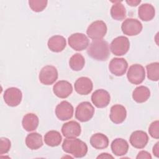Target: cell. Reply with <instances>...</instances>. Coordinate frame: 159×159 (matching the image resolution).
I'll return each mask as SVG.
<instances>
[{
  "instance_id": "17",
  "label": "cell",
  "mask_w": 159,
  "mask_h": 159,
  "mask_svg": "<svg viewBox=\"0 0 159 159\" xmlns=\"http://www.w3.org/2000/svg\"><path fill=\"white\" fill-rule=\"evenodd\" d=\"M74 87L77 93L81 95H87L92 91L93 84L89 78L82 76L76 80Z\"/></svg>"
},
{
  "instance_id": "26",
  "label": "cell",
  "mask_w": 159,
  "mask_h": 159,
  "mask_svg": "<svg viewBox=\"0 0 159 159\" xmlns=\"http://www.w3.org/2000/svg\"><path fill=\"white\" fill-rule=\"evenodd\" d=\"M111 16L116 20H122L126 16V10L121 1H114L111 9Z\"/></svg>"
},
{
  "instance_id": "25",
  "label": "cell",
  "mask_w": 159,
  "mask_h": 159,
  "mask_svg": "<svg viewBox=\"0 0 159 159\" xmlns=\"http://www.w3.org/2000/svg\"><path fill=\"white\" fill-rule=\"evenodd\" d=\"M150 96V89L145 86H139L137 87L132 93L133 99L138 103L145 102L148 100Z\"/></svg>"
},
{
  "instance_id": "15",
  "label": "cell",
  "mask_w": 159,
  "mask_h": 159,
  "mask_svg": "<svg viewBox=\"0 0 159 159\" xmlns=\"http://www.w3.org/2000/svg\"><path fill=\"white\" fill-rule=\"evenodd\" d=\"M129 141L134 148L142 149L147 145L148 142V136L143 130H135L130 135Z\"/></svg>"
},
{
  "instance_id": "24",
  "label": "cell",
  "mask_w": 159,
  "mask_h": 159,
  "mask_svg": "<svg viewBox=\"0 0 159 159\" xmlns=\"http://www.w3.org/2000/svg\"><path fill=\"white\" fill-rule=\"evenodd\" d=\"M25 144L31 150H37L43 145L42 136L37 132L30 133L25 138Z\"/></svg>"
},
{
  "instance_id": "27",
  "label": "cell",
  "mask_w": 159,
  "mask_h": 159,
  "mask_svg": "<svg viewBox=\"0 0 159 159\" xmlns=\"http://www.w3.org/2000/svg\"><path fill=\"white\" fill-rule=\"evenodd\" d=\"M62 140V137L59 132L57 130H50L44 136V142L46 145L50 147L58 146Z\"/></svg>"
},
{
  "instance_id": "21",
  "label": "cell",
  "mask_w": 159,
  "mask_h": 159,
  "mask_svg": "<svg viewBox=\"0 0 159 159\" xmlns=\"http://www.w3.org/2000/svg\"><path fill=\"white\" fill-rule=\"evenodd\" d=\"M39 123V117L34 113L26 114L22 119V125L24 130L27 132H32L35 130Z\"/></svg>"
},
{
  "instance_id": "18",
  "label": "cell",
  "mask_w": 159,
  "mask_h": 159,
  "mask_svg": "<svg viewBox=\"0 0 159 159\" xmlns=\"http://www.w3.org/2000/svg\"><path fill=\"white\" fill-rule=\"evenodd\" d=\"M127 116L125 107L121 104H115L111 107L109 117L111 120L116 124L122 123Z\"/></svg>"
},
{
  "instance_id": "19",
  "label": "cell",
  "mask_w": 159,
  "mask_h": 159,
  "mask_svg": "<svg viewBox=\"0 0 159 159\" xmlns=\"http://www.w3.org/2000/svg\"><path fill=\"white\" fill-rule=\"evenodd\" d=\"M66 45L64 37L59 35L51 37L47 42L48 48L53 52H60L64 50Z\"/></svg>"
},
{
  "instance_id": "4",
  "label": "cell",
  "mask_w": 159,
  "mask_h": 159,
  "mask_svg": "<svg viewBox=\"0 0 159 159\" xmlns=\"http://www.w3.org/2000/svg\"><path fill=\"white\" fill-rule=\"evenodd\" d=\"M94 108L93 105L88 101L80 103L75 110V117L81 122H85L93 117Z\"/></svg>"
},
{
  "instance_id": "1",
  "label": "cell",
  "mask_w": 159,
  "mask_h": 159,
  "mask_svg": "<svg viewBox=\"0 0 159 159\" xmlns=\"http://www.w3.org/2000/svg\"><path fill=\"white\" fill-rule=\"evenodd\" d=\"M87 53L94 60L105 61L110 55L109 44L103 39L93 40L87 49Z\"/></svg>"
},
{
  "instance_id": "33",
  "label": "cell",
  "mask_w": 159,
  "mask_h": 159,
  "mask_svg": "<svg viewBox=\"0 0 159 159\" xmlns=\"http://www.w3.org/2000/svg\"><path fill=\"white\" fill-rule=\"evenodd\" d=\"M137 159H139V158H147V159H151L152 158V156L147 151H144V150H142L140 152H139V153L137 154V157H136Z\"/></svg>"
},
{
  "instance_id": "35",
  "label": "cell",
  "mask_w": 159,
  "mask_h": 159,
  "mask_svg": "<svg viewBox=\"0 0 159 159\" xmlns=\"http://www.w3.org/2000/svg\"><path fill=\"white\" fill-rule=\"evenodd\" d=\"M125 2L129 6L134 7V6H137V5H139L141 2V1L140 0H126Z\"/></svg>"
},
{
  "instance_id": "10",
  "label": "cell",
  "mask_w": 159,
  "mask_h": 159,
  "mask_svg": "<svg viewBox=\"0 0 159 159\" xmlns=\"http://www.w3.org/2000/svg\"><path fill=\"white\" fill-rule=\"evenodd\" d=\"M3 98L6 104L11 107H16L20 104L22 94L21 91L16 87H11L6 89Z\"/></svg>"
},
{
  "instance_id": "32",
  "label": "cell",
  "mask_w": 159,
  "mask_h": 159,
  "mask_svg": "<svg viewBox=\"0 0 159 159\" xmlns=\"http://www.w3.org/2000/svg\"><path fill=\"white\" fill-rule=\"evenodd\" d=\"M0 142V155L7 153L11 148V141L7 138L1 137Z\"/></svg>"
},
{
  "instance_id": "3",
  "label": "cell",
  "mask_w": 159,
  "mask_h": 159,
  "mask_svg": "<svg viewBox=\"0 0 159 159\" xmlns=\"http://www.w3.org/2000/svg\"><path fill=\"white\" fill-rule=\"evenodd\" d=\"M107 25L106 23L101 20L92 22L86 30L88 36L93 40L102 39L107 33Z\"/></svg>"
},
{
  "instance_id": "22",
  "label": "cell",
  "mask_w": 159,
  "mask_h": 159,
  "mask_svg": "<svg viewBox=\"0 0 159 159\" xmlns=\"http://www.w3.org/2000/svg\"><path fill=\"white\" fill-rule=\"evenodd\" d=\"M138 15L141 20L150 21L155 17V9L151 4H142L139 7Z\"/></svg>"
},
{
  "instance_id": "20",
  "label": "cell",
  "mask_w": 159,
  "mask_h": 159,
  "mask_svg": "<svg viewBox=\"0 0 159 159\" xmlns=\"http://www.w3.org/2000/svg\"><path fill=\"white\" fill-rule=\"evenodd\" d=\"M111 148L112 153L117 156H122L125 155L129 150V144L127 142L121 138L114 139L111 145Z\"/></svg>"
},
{
  "instance_id": "9",
  "label": "cell",
  "mask_w": 159,
  "mask_h": 159,
  "mask_svg": "<svg viewBox=\"0 0 159 159\" xmlns=\"http://www.w3.org/2000/svg\"><path fill=\"white\" fill-rule=\"evenodd\" d=\"M69 46L76 51L85 50L89 45V40L86 35L82 33L71 34L68 39Z\"/></svg>"
},
{
  "instance_id": "34",
  "label": "cell",
  "mask_w": 159,
  "mask_h": 159,
  "mask_svg": "<svg viewBox=\"0 0 159 159\" xmlns=\"http://www.w3.org/2000/svg\"><path fill=\"white\" fill-rule=\"evenodd\" d=\"M153 153V155L156 157H159V142H157L155 143V145L153 146V150H152Z\"/></svg>"
},
{
  "instance_id": "2",
  "label": "cell",
  "mask_w": 159,
  "mask_h": 159,
  "mask_svg": "<svg viewBox=\"0 0 159 159\" xmlns=\"http://www.w3.org/2000/svg\"><path fill=\"white\" fill-rule=\"evenodd\" d=\"M62 149L75 158H82L88 152L86 143L76 138H66L63 142Z\"/></svg>"
},
{
  "instance_id": "11",
  "label": "cell",
  "mask_w": 159,
  "mask_h": 159,
  "mask_svg": "<svg viewBox=\"0 0 159 159\" xmlns=\"http://www.w3.org/2000/svg\"><path fill=\"white\" fill-rule=\"evenodd\" d=\"M74 109L71 103L63 101L55 108V114L57 118L62 121L70 119L73 115Z\"/></svg>"
},
{
  "instance_id": "7",
  "label": "cell",
  "mask_w": 159,
  "mask_h": 159,
  "mask_svg": "<svg viewBox=\"0 0 159 159\" xmlns=\"http://www.w3.org/2000/svg\"><path fill=\"white\" fill-rule=\"evenodd\" d=\"M57 69L52 65H47L42 68L39 78L40 83L45 85H50L55 83L58 78Z\"/></svg>"
},
{
  "instance_id": "16",
  "label": "cell",
  "mask_w": 159,
  "mask_h": 159,
  "mask_svg": "<svg viewBox=\"0 0 159 159\" xmlns=\"http://www.w3.org/2000/svg\"><path fill=\"white\" fill-rule=\"evenodd\" d=\"M80 124L74 120L65 123L61 127V133L66 138H76L81 134Z\"/></svg>"
},
{
  "instance_id": "29",
  "label": "cell",
  "mask_w": 159,
  "mask_h": 159,
  "mask_svg": "<svg viewBox=\"0 0 159 159\" xmlns=\"http://www.w3.org/2000/svg\"><path fill=\"white\" fill-rule=\"evenodd\" d=\"M147 78L153 81H157L159 79V63L153 62L146 66Z\"/></svg>"
},
{
  "instance_id": "5",
  "label": "cell",
  "mask_w": 159,
  "mask_h": 159,
  "mask_svg": "<svg viewBox=\"0 0 159 159\" xmlns=\"http://www.w3.org/2000/svg\"><path fill=\"white\" fill-rule=\"evenodd\" d=\"M129 40L125 36H119L115 38L110 44V50L111 52L116 56L125 55L129 51Z\"/></svg>"
},
{
  "instance_id": "30",
  "label": "cell",
  "mask_w": 159,
  "mask_h": 159,
  "mask_svg": "<svg viewBox=\"0 0 159 159\" xmlns=\"http://www.w3.org/2000/svg\"><path fill=\"white\" fill-rule=\"evenodd\" d=\"M48 1L45 0H30L29 4L30 9L36 12L42 11L47 5Z\"/></svg>"
},
{
  "instance_id": "14",
  "label": "cell",
  "mask_w": 159,
  "mask_h": 159,
  "mask_svg": "<svg viewBox=\"0 0 159 159\" xmlns=\"http://www.w3.org/2000/svg\"><path fill=\"white\" fill-rule=\"evenodd\" d=\"M53 91L57 97L65 99L72 93L73 86L68 81L60 80L53 85Z\"/></svg>"
},
{
  "instance_id": "31",
  "label": "cell",
  "mask_w": 159,
  "mask_h": 159,
  "mask_svg": "<svg viewBox=\"0 0 159 159\" xmlns=\"http://www.w3.org/2000/svg\"><path fill=\"white\" fill-rule=\"evenodd\" d=\"M148 132L150 136L154 139H159V121L158 120L152 122L148 127Z\"/></svg>"
},
{
  "instance_id": "23",
  "label": "cell",
  "mask_w": 159,
  "mask_h": 159,
  "mask_svg": "<svg viewBox=\"0 0 159 159\" xmlns=\"http://www.w3.org/2000/svg\"><path fill=\"white\" fill-rule=\"evenodd\" d=\"M90 144L96 149H104L109 145V139L106 135L102 133H96L91 137Z\"/></svg>"
},
{
  "instance_id": "6",
  "label": "cell",
  "mask_w": 159,
  "mask_h": 159,
  "mask_svg": "<svg viewBox=\"0 0 159 159\" xmlns=\"http://www.w3.org/2000/svg\"><path fill=\"white\" fill-rule=\"evenodd\" d=\"M128 81L134 84H141L145 78L144 67L140 64L132 65L127 73Z\"/></svg>"
},
{
  "instance_id": "8",
  "label": "cell",
  "mask_w": 159,
  "mask_h": 159,
  "mask_svg": "<svg viewBox=\"0 0 159 159\" xmlns=\"http://www.w3.org/2000/svg\"><path fill=\"white\" fill-rule=\"evenodd\" d=\"M142 23L136 19L128 18L121 25L122 32L129 36H134L140 34L142 30Z\"/></svg>"
},
{
  "instance_id": "13",
  "label": "cell",
  "mask_w": 159,
  "mask_h": 159,
  "mask_svg": "<svg viewBox=\"0 0 159 159\" xmlns=\"http://www.w3.org/2000/svg\"><path fill=\"white\" fill-rule=\"evenodd\" d=\"M128 68L127 61L123 58H114L109 64V69L112 74L117 76L124 75Z\"/></svg>"
},
{
  "instance_id": "36",
  "label": "cell",
  "mask_w": 159,
  "mask_h": 159,
  "mask_svg": "<svg viewBox=\"0 0 159 159\" xmlns=\"http://www.w3.org/2000/svg\"><path fill=\"white\" fill-rule=\"evenodd\" d=\"M113 158L114 157L107 153H102L97 157V158Z\"/></svg>"
},
{
  "instance_id": "28",
  "label": "cell",
  "mask_w": 159,
  "mask_h": 159,
  "mask_svg": "<svg viewBox=\"0 0 159 159\" xmlns=\"http://www.w3.org/2000/svg\"><path fill=\"white\" fill-rule=\"evenodd\" d=\"M85 65V60L83 56L76 53L72 55L69 60V65L71 70L73 71H80L81 70Z\"/></svg>"
},
{
  "instance_id": "12",
  "label": "cell",
  "mask_w": 159,
  "mask_h": 159,
  "mask_svg": "<svg viewBox=\"0 0 159 159\" xmlns=\"http://www.w3.org/2000/svg\"><path fill=\"white\" fill-rule=\"evenodd\" d=\"M91 101L93 104L98 108H104L108 106L111 101L109 93L103 89L96 90L91 95Z\"/></svg>"
}]
</instances>
